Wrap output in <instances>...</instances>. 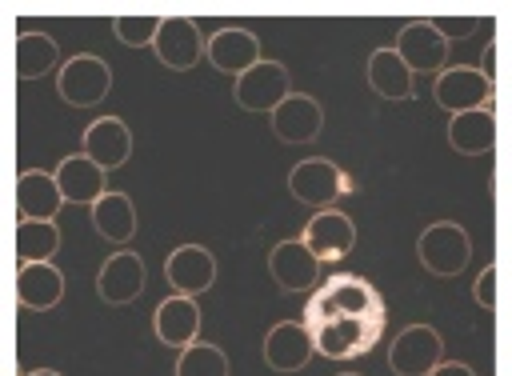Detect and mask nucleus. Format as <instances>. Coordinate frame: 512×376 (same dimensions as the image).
Returning <instances> with one entry per match:
<instances>
[{
	"mask_svg": "<svg viewBox=\"0 0 512 376\" xmlns=\"http://www.w3.org/2000/svg\"><path fill=\"white\" fill-rule=\"evenodd\" d=\"M368 88L376 96H384V100H408V96H416L412 92L416 88V76L408 72V64L392 48H376L368 56Z\"/></svg>",
	"mask_w": 512,
	"mask_h": 376,
	"instance_id": "24",
	"label": "nucleus"
},
{
	"mask_svg": "<svg viewBox=\"0 0 512 376\" xmlns=\"http://www.w3.org/2000/svg\"><path fill=\"white\" fill-rule=\"evenodd\" d=\"M60 48L48 32H20L16 36V76L20 80H40L56 68Z\"/></svg>",
	"mask_w": 512,
	"mask_h": 376,
	"instance_id": "25",
	"label": "nucleus"
},
{
	"mask_svg": "<svg viewBox=\"0 0 512 376\" xmlns=\"http://www.w3.org/2000/svg\"><path fill=\"white\" fill-rule=\"evenodd\" d=\"M392 52L408 64L412 76L416 72H440V68H448V40L440 36V28L432 20H408L400 28Z\"/></svg>",
	"mask_w": 512,
	"mask_h": 376,
	"instance_id": "10",
	"label": "nucleus"
},
{
	"mask_svg": "<svg viewBox=\"0 0 512 376\" xmlns=\"http://www.w3.org/2000/svg\"><path fill=\"white\" fill-rule=\"evenodd\" d=\"M416 256L432 276H460L472 260V240L456 220H432L416 236Z\"/></svg>",
	"mask_w": 512,
	"mask_h": 376,
	"instance_id": "3",
	"label": "nucleus"
},
{
	"mask_svg": "<svg viewBox=\"0 0 512 376\" xmlns=\"http://www.w3.org/2000/svg\"><path fill=\"white\" fill-rule=\"evenodd\" d=\"M56 184H60V196L68 200V204H96L104 192H108V184H104V168L92 160V156H84V152H76V156H64L60 164H56Z\"/></svg>",
	"mask_w": 512,
	"mask_h": 376,
	"instance_id": "20",
	"label": "nucleus"
},
{
	"mask_svg": "<svg viewBox=\"0 0 512 376\" xmlns=\"http://www.w3.org/2000/svg\"><path fill=\"white\" fill-rule=\"evenodd\" d=\"M268 272H272V280L284 296L312 292L320 284V260L304 248V240H280L268 252Z\"/></svg>",
	"mask_w": 512,
	"mask_h": 376,
	"instance_id": "12",
	"label": "nucleus"
},
{
	"mask_svg": "<svg viewBox=\"0 0 512 376\" xmlns=\"http://www.w3.org/2000/svg\"><path fill=\"white\" fill-rule=\"evenodd\" d=\"M268 124L276 132V140L284 144H312L324 128V108L316 96L308 92H292L288 100H280L272 112H268Z\"/></svg>",
	"mask_w": 512,
	"mask_h": 376,
	"instance_id": "11",
	"label": "nucleus"
},
{
	"mask_svg": "<svg viewBox=\"0 0 512 376\" xmlns=\"http://www.w3.org/2000/svg\"><path fill=\"white\" fill-rule=\"evenodd\" d=\"M144 280H148V272H144L140 252L120 248V252H112L100 264V272H96V296L104 304H132L144 292Z\"/></svg>",
	"mask_w": 512,
	"mask_h": 376,
	"instance_id": "14",
	"label": "nucleus"
},
{
	"mask_svg": "<svg viewBox=\"0 0 512 376\" xmlns=\"http://www.w3.org/2000/svg\"><path fill=\"white\" fill-rule=\"evenodd\" d=\"M152 52L164 68L172 72H188L200 64L204 56V36H200V24L192 16H160V32L152 40Z\"/></svg>",
	"mask_w": 512,
	"mask_h": 376,
	"instance_id": "8",
	"label": "nucleus"
},
{
	"mask_svg": "<svg viewBox=\"0 0 512 376\" xmlns=\"http://www.w3.org/2000/svg\"><path fill=\"white\" fill-rule=\"evenodd\" d=\"M428 376H476V372H472L464 360H440V364H436Z\"/></svg>",
	"mask_w": 512,
	"mask_h": 376,
	"instance_id": "30",
	"label": "nucleus"
},
{
	"mask_svg": "<svg viewBox=\"0 0 512 376\" xmlns=\"http://www.w3.org/2000/svg\"><path fill=\"white\" fill-rule=\"evenodd\" d=\"M84 156H92L104 172L120 168L132 160V128L120 120V116H96L88 128H84Z\"/></svg>",
	"mask_w": 512,
	"mask_h": 376,
	"instance_id": "17",
	"label": "nucleus"
},
{
	"mask_svg": "<svg viewBox=\"0 0 512 376\" xmlns=\"http://www.w3.org/2000/svg\"><path fill=\"white\" fill-rule=\"evenodd\" d=\"M232 96L244 112H272L280 100L292 96V76L280 60H260V64H252L248 72L236 76Z\"/></svg>",
	"mask_w": 512,
	"mask_h": 376,
	"instance_id": "6",
	"label": "nucleus"
},
{
	"mask_svg": "<svg viewBox=\"0 0 512 376\" xmlns=\"http://www.w3.org/2000/svg\"><path fill=\"white\" fill-rule=\"evenodd\" d=\"M16 300L28 312H48L64 300V272L44 260V264H20L16 268Z\"/></svg>",
	"mask_w": 512,
	"mask_h": 376,
	"instance_id": "21",
	"label": "nucleus"
},
{
	"mask_svg": "<svg viewBox=\"0 0 512 376\" xmlns=\"http://www.w3.org/2000/svg\"><path fill=\"white\" fill-rule=\"evenodd\" d=\"M264 364L272 368V372H300L316 352H312V340H308V328H304V320L296 324V320H280V324H272L268 332H264Z\"/></svg>",
	"mask_w": 512,
	"mask_h": 376,
	"instance_id": "18",
	"label": "nucleus"
},
{
	"mask_svg": "<svg viewBox=\"0 0 512 376\" xmlns=\"http://www.w3.org/2000/svg\"><path fill=\"white\" fill-rule=\"evenodd\" d=\"M432 96H436V104H440L448 116H456V112H468V108H488V104H496V84H492L480 68L456 64V68H440V72H436Z\"/></svg>",
	"mask_w": 512,
	"mask_h": 376,
	"instance_id": "5",
	"label": "nucleus"
},
{
	"mask_svg": "<svg viewBox=\"0 0 512 376\" xmlns=\"http://www.w3.org/2000/svg\"><path fill=\"white\" fill-rule=\"evenodd\" d=\"M176 376H232V364H228L224 348H216L208 340H196V344L180 348Z\"/></svg>",
	"mask_w": 512,
	"mask_h": 376,
	"instance_id": "27",
	"label": "nucleus"
},
{
	"mask_svg": "<svg viewBox=\"0 0 512 376\" xmlns=\"http://www.w3.org/2000/svg\"><path fill=\"white\" fill-rule=\"evenodd\" d=\"M112 32H116L120 44H128V48H144V44L156 40V32H160V16H116V20H112Z\"/></svg>",
	"mask_w": 512,
	"mask_h": 376,
	"instance_id": "28",
	"label": "nucleus"
},
{
	"mask_svg": "<svg viewBox=\"0 0 512 376\" xmlns=\"http://www.w3.org/2000/svg\"><path fill=\"white\" fill-rule=\"evenodd\" d=\"M448 144L460 156H488L496 148V104L448 116Z\"/></svg>",
	"mask_w": 512,
	"mask_h": 376,
	"instance_id": "19",
	"label": "nucleus"
},
{
	"mask_svg": "<svg viewBox=\"0 0 512 376\" xmlns=\"http://www.w3.org/2000/svg\"><path fill=\"white\" fill-rule=\"evenodd\" d=\"M60 248V224L56 220H20L16 224V256L20 264H44Z\"/></svg>",
	"mask_w": 512,
	"mask_h": 376,
	"instance_id": "26",
	"label": "nucleus"
},
{
	"mask_svg": "<svg viewBox=\"0 0 512 376\" xmlns=\"http://www.w3.org/2000/svg\"><path fill=\"white\" fill-rule=\"evenodd\" d=\"M136 204H132V196L128 192H116V188H108L96 204H92V228H96V236L100 240H108V244H128L132 236H136Z\"/></svg>",
	"mask_w": 512,
	"mask_h": 376,
	"instance_id": "23",
	"label": "nucleus"
},
{
	"mask_svg": "<svg viewBox=\"0 0 512 376\" xmlns=\"http://www.w3.org/2000/svg\"><path fill=\"white\" fill-rule=\"evenodd\" d=\"M112 88V68L104 64V56L92 52H76L64 60V68L56 72V96L72 108H92L108 96Z\"/></svg>",
	"mask_w": 512,
	"mask_h": 376,
	"instance_id": "4",
	"label": "nucleus"
},
{
	"mask_svg": "<svg viewBox=\"0 0 512 376\" xmlns=\"http://www.w3.org/2000/svg\"><path fill=\"white\" fill-rule=\"evenodd\" d=\"M472 296H476L480 308H488V312L496 308V264H484V272L472 284Z\"/></svg>",
	"mask_w": 512,
	"mask_h": 376,
	"instance_id": "29",
	"label": "nucleus"
},
{
	"mask_svg": "<svg viewBox=\"0 0 512 376\" xmlns=\"http://www.w3.org/2000/svg\"><path fill=\"white\" fill-rule=\"evenodd\" d=\"M204 56L212 60L216 72H228V76H240V72H248L252 64L264 60L260 56V40L248 28H216L204 40Z\"/></svg>",
	"mask_w": 512,
	"mask_h": 376,
	"instance_id": "16",
	"label": "nucleus"
},
{
	"mask_svg": "<svg viewBox=\"0 0 512 376\" xmlns=\"http://www.w3.org/2000/svg\"><path fill=\"white\" fill-rule=\"evenodd\" d=\"M24 376H60V372H52V368H36V372H24Z\"/></svg>",
	"mask_w": 512,
	"mask_h": 376,
	"instance_id": "31",
	"label": "nucleus"
},
{
	"mask_svg": "<svg viewBox=\"0 0 512 376\" xmlns=\"http://www.w3.org/2000/svg\"><path fill=\"white\" fill-rule=\"evenodd\" d=\"M444 360V340L432 324H408L388 348V368L396 376H428Z\"/></svg>",
	"mask_w": 512,
	"mask_h": 376,
	"instance_id": "7",
	"label": "nucleus"
},
{
	"mask_svg": "<svg viewBox=\"0 0 512 376\" xmlns=\"http://www.w3.org/2000/svg\"><path fill=\"white\" fill-rule=\"evenodd\" d=\"M388 324V304L368 276L336 272L320 280L304 304V328L312 352L324 360H356L368 356Z\"/></svg>",
	"mask_w": 512,
	"mask_h": 376,
	"instance_id": "1",
	"label": "nucleus"
},
{
	"mask_svg": "<svg viewBox=\"0 0 512 376\" xmlns=\"http://www.w3.org/2000/svg\"><path fill=\"white\" fill-rule=\"evenodd\" d=\"M304 248L316 256V260H328V264H336V260H344L352 248H356V224H352V216L348 212H340V208H320L308 224H304Z\"/></svg>",
	"mask_w": 512,
	"mask_h": 376,
	"instance_id": "9",
	"label": "nucleus"
},
{
	"mask_svg": "<svg viewBox=\"0 0 512 376\" xmlns=\"http://www.w3.org/2000/svg\"><path fill=\"white\" fill-rule=\"evenodd\" d=\"M64 196H60V184L52 172H40V168H24L16 176V212L20 220H56Z\"/></svg>",
	"mask_w": 512,
	"mask_h": 376,
	"instance_id": "22",
	"label": "nucleus"
},
{
	"mask_svg": "<svg viewBox=\"0 0 512 376\" xmlns=\"http://www.w3.org/2000/svg\"><path fill=\"white\" fill-rule=\"evenodd\" d=\"M164 280L180 296H200L216 284V256L204 244H176L164 260Z\"/></svg>",
	"mask_w": 512,
	"mask_h": 376,
	"instance_id": "13",
	"label": "nucleus"
},
{
	"mask_svg": "<svg viewBox=\"0 0 512 376\" xmlns=\"http://www.w3.org/2000/svg\"><path fill=\"white\" fill-rule=\"evenodd\" d=\"M152 332H156V340L168 344V348H188V344H196V340H200V304H196V296L172 292L168 300H160L156 312H152Z\"/></svg>",
	"mask_w": 512,
	"mask_h": 376,
	"instance_id": "15",
	"label": "nucleus"
},
{
	"mask_svg": "<svg viewBox=\"0 0 512 376\" xmlns=\"http://www.w3.org/2000/svg\"><path fill=\"white\" fill-rule=\"evenodd\" d=\"M336 376H360V372H336Z\"/></svg>",
	"mask_w": 512,
	"mask_h": 376,
	"instance_id": "32",
	"label": "nucleus"
},
{
	"mask_svg": "<svg viewBox=\"0 0 512 376\" xmlns=\"http://www.w3.org/2000/svg\"><path fill=\"white\" fill-rule=\"evenodd\" d=\"M288 192L292 200L308 204V208H332L340 196L356 192V180L336 164V160H324V156H308L300 164H292L288 172Z\"/></svg>",
	"mask_w": 512,
	"mask_h": 376,
	"instance_id": "2",
	"label": "nucleus"
}]
</instances>
